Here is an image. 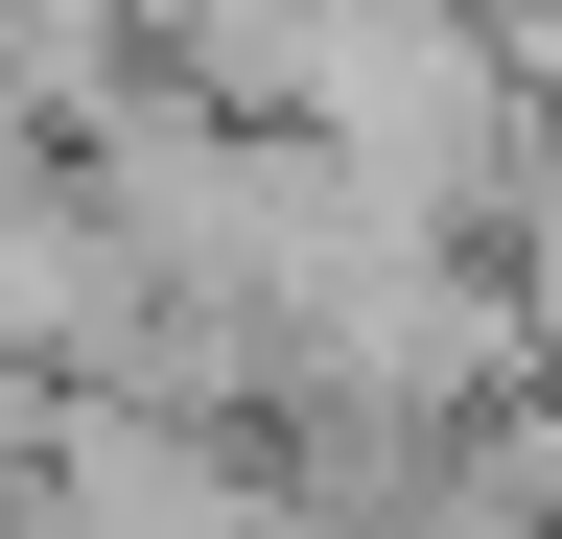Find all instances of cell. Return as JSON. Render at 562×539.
<instances>
[{
    "label": "cell",
    "instance_id": "1",
    "mask_svg": "<svg viewBox=\"0 0 562 539\" xmlns=\"http://www.w3.org/2000/svg\"><path fill=\"white\" fill-rule=\"evenodd\" d=\"M117 328V258H70L24 188H0V375H47V352H94Z\"/></svg>",
    "mask_w": 562,
    "mask_h": 539
}]
</instances>
